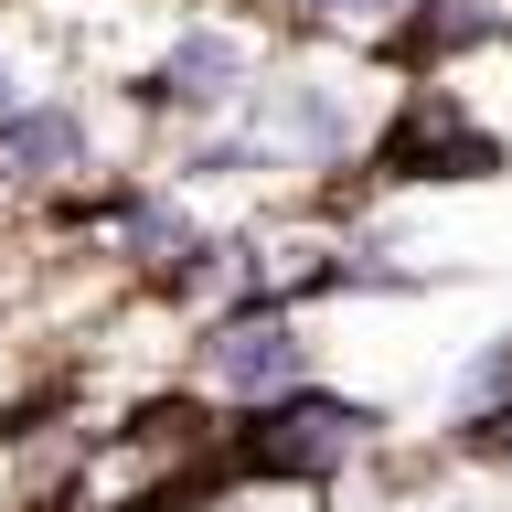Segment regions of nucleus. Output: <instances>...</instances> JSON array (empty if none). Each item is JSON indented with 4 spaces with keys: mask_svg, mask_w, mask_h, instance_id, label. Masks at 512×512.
Masks as SVG:
<instances>
[{
    "mask_svg": "<svg viewBox=\"0 0 512 512\" xmlns=\"http://www.w3.org/2000/svg\"><path fill=\"white\" fill-rule=\"evenodd\" d=\"M374 438H384L374 406L299 384V395H278V406H256L246 427H235V470H256V480H331V470H352Z\"/></svg>",
    "mask_w": 512,
    "mask_h": 512,
    "instance_id": "nucleus-1",
    "label": "nucleus"
},
{
    "mask_svg": "<svg viewBox=\"0 0 512 512\" xmlns=\"http://www.w3.org/2000/svg\"><path fill=\"white\" fill-rule=\"evenodd\" d=\"M374 171H384V182H491V171H502V139H491L448 86H416L406 107L384 118Z\"/></svg>",
    "mask_w": 512,
    "mask_h": 512,
    "instance_id": "nucleus-2",
    "label": "nucleus"
},
{
    "mask_svg": "<svg viewBox=\"0 0 512 512\" xmlns=\"http://www.w3.org/2000/svg\"><path fill=\"white\" fill-rule=\"evenodd\" d=\"M203 384H214V395H246V406L299 395V384H310V342H299V320L267 310V299L224 310L214 331H203Z\"/></svg>",
    "mask_w": 512,
    "mask_h": 512,
    "instance_id": "nucleus-3",
    "label": "nucleus"
},
{
    "mask_svg": "<svg viewBox=\"0 0 512 512\" xmlns=\"http://www.w3.org/2000/svg\"><path fill=\"white\" fill-rule=\"evenodd\" d=\"M246 128L267 160H299V171H331V160L352 150V107L331 75H267V86H246Z\"/></svg>",
    "mask_w": 512,
    "mask_h": 512,
    "instance_id": "nucleus-4",
    "label": "nucleus"
},
{
    "mask_svg": "<svg viewBox=\"0 0 512 512\" xmlns=\"http://www.w3.org/2000/svg\"><path fill=\"white\" fill-rule=\"evenodd\" d=\"M256 86V64H246V43L224 22H192L171 54H160V75H150V107H182V118H214V107H235V96Z\"/></svg>",
    "mask_w": 512,
    "mask_h": 512,
    "instance_id": "nucleus-5",
    "label": "nucleus"
},
{
    "mask_svg": "<svg viewBox=\"0 0 512 512\" xmlns=\"http://www.w3.org/2000/svg\"><path fill=\"white\" fill-rule=\"evenodd\" d=\"M86 160V118L75 107H22V118H0V171L11 182H64Z\"/></svg>",
    "mask_w": 512,
    "mask_h": 512,
    "instance_id": "nucleus-6",
    "label": "nucleus"
},
{
    "mask_svg": "<svg viewBox=\"0 0 512 512\" xmlns=\"http://www.w3.org/2000/svg\"><path fill=\"white\" fill-rule=\"evenodd\" d=\"M299 11H310V22H384V32H395L416 0H299Z\"/></svg>",
    "mask_w": 512,
    "mask_h": 512,
    "instance_id": "nucleus-7",
    "label": "nucleus"
},
{
    "mask_svg": "<svg viewBox=\"0 0 512 512\" xmlns=\"http://www.w3.org/2000/svg\"><path fill=\"white\" fill-rule=\"evenodd\" d=\"M459 448H470V459H512V406L470 416V427H459Z\"/></svg>",
    "mask_w": 512,
    "mask_h": 512,
    "instance_id": "nucleus-8",
    "label": "nucleus"
},
{
    "mask_svg": "<svg viewBox=\"0 0 512 512\" xmlns=\"http://www.w3.org/2000/svg\"><path fill=\"white\" fill-rule=\"evenodd\" d=\"M0 118H22V86H11V54H0Z\"/></svg>",
    "mask_w": 512,
    "mask_h": 512,
    "instance_id": "nucleus-9",
    "label": "nucleus"
}]
</instances>
